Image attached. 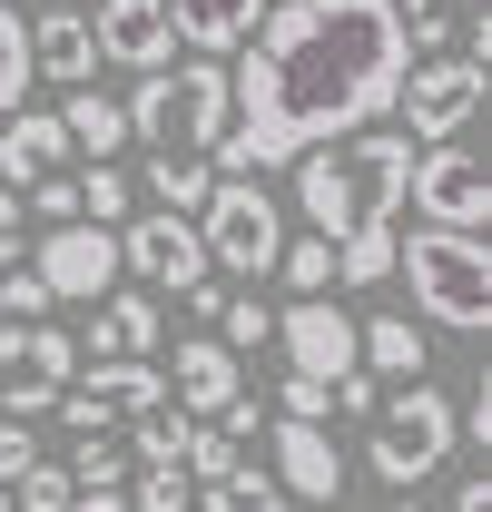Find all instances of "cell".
<instances>
[{"mask_svg":"<svg viewBox=\"0 0 492 512\" xmlns=\"http://www.w3.org/2000/svg\"><path fill=\"white\" fill-rule=\"evenodd\" d=\"M50 168H69L60 109H10V119H0V188H30V178H50Z\"/></svg>","mask_w":492,"mask_h":512,"instance_id":"cell-17","label":"cell"},{"mask_svg":"<svg viewBox=\"0 0 492 512\" xmlns=\"http://www.w3.org/2000/svg\"><path fill=\"white\" fill-rule=\"evenodd\" d=\"M89 30H99V60H119V69H158V60H178L168 0H99V10H89Z\"/></svg>","mask_w":492,"mask_h":512,"instance_id":"cell-15","label":"cell"},{"mask_svg":"<svg viewBox=\"0 0 492 512\" xmlns=\"http://www.w3.org/2000/svg\"><path fill=\"white\" fill-rule=\"evenodd\" d=\"M266 335H276V306H256V296H227V306H217V345H237V355H256Z\"/></svg>","mask_w":492,"mask_h":512,"instance_id":"cell-31","label":"cell"},{"mask_svg":"<svg viewBox=\"0 0 492 512\" xmlns=\"http://www.w3.org/2000/svg\"><path fill=\"white\" fill-rule=\"evenodd\" d=\"M276 414H306V424H325V414H335V394H325L315 375H286V384H276Z\"/></svg>","mask_w":492,"mask_h":512,"instance_id":"cell-34","label":"cell"},{"mask_svg":"<svg viewBox=\"0 0 492 512\" xmlns=\"http://www.w3.org/2000/svg\"><path fill=\"white\" fill-rule=\"evenodd\" d=\"M266 473L286 483V503H335L345 493V453L325 444V424H306V414L266 424Z\"/></svg>","mask_w":492,"mask_h":512,"instance_id":"cell-13","label":"cell"},{"mask_svg":"<svg viewBox=\"0 0 492 512\" xmlns=\"http://www.w3.org/2000/svg\"><path fill=\"white\" fill-rule=\"evenodd\" d=\"M256 20H266V0H168V30H178V50H207V60H227Z\"/></svg>","mask_w":492,"mask_h":512,"instance_id":"cell-19","label":"cell"},{"mask_svg":"<svg viewBox=\"0 0 492 512\" xmlns=\"http://www.w3.org/2000/svg\"><path fill=\"white\" fill-rule=\"evenodd\" d=\"M128 473H138V493H128V512H187V503H197L187 463H128Z\"/></svg>","mask_w":492,"mask_h":512,"instance_id":"cell-29","label":"cell"},{"mask_svg":"<svg viewBox=\"0 0 492 512\" xmlns=\"http://www.w3.org/2000/svg\"><path fill=\"white\" fill-rule=\"evenodd\" d=\"M276 276H286V296H325L335 286V247L325 237H286L276 247Z\"/></svg>","mask_w":492,"mask_h":512,"instance_id":"cell-27","label":"cell"},{"mask_svg":"<svg viewBox=\"0 0 492 512\" xmlns=\"http://www.w3.org/2000/svg\"><path fill=\"white\" fill-rule=\"evenodd\" d=\"M30 276L50 286V306H99V296L119 286V227H99V217H60V227H40Z\"/></svg>","mask_w":492,"mask_h":512,"instance_id":"cell-10","label":"cell"},{"mask_svg":"<svg viewBox=\"0 0 492 512\" xmlns=\"http://www.w3.org/2000/svg\"><path fill=\"white\" fill-rule=\"evenodd\" d=\"M266 345H286V375H315L325 394H335V375H355V316L325 296H286Z\"/></svg>","mask_w":492,"mask_h":512,"instance_id":"cell-12","label":"cell"},{"mask_svg":"<svg viewBox=\"0 0 492 512\" xmlns=\"http://www.w3.org/2000/svg\"><path fill=\"white\" fill-rule=\"evenodd\" d=\"M69 375H79V335H69V325L0 316V404H10V414H50Z\"/></svg>","mask_w":492,"mask_h":512,"instance_id":"cell-8","label":"cell"},{"mask_svg":"<svg viewBox=\"0 0 492 512\" xmlns=\"http://www.w3.org/2000/svg\"><path fill=\"white\" fill-rule=\"evenodd\" d=\"M20 463H40V434H30V414H10V424H0V483H10Z\"/></svg>","mask_w":492,"mask_h":512,"instance_id":"cell-35","label":"cell"},{"mask_svg":"<svg viewBox=\"0 0 492 512\" xmlns=\"http://www.w3.org/2000/svg\"><path fill=\"white\" fill-rule=\"evenodd\" d=\"M463 10H483V0H463Z\"/></svg>","mask_w":492,"mask_h":512,"instance_id":"cell-41","label":"cell"},{"mask_svg":"<svg viewBox=\"0 0 492 512\" xmlns=\"http://www.w3.org/2000/svg\"><path fill=\"white\" fill-rule=\"evenodd\" d=\"M0 512H10V493H0Z\"/></svg>","mask_w":492,"mask_h":512,"instance_id":"cell-42","label":"cell"},{"mask_svg":"<svg viewBox=\"0 0 492 512\" xmlns=\"http://www.w3.org/2000/svg\"><path fill=\"white\" fill-rule=\"evenodd\" d=\"M394 266H404V296L424 306V325H453V335H483L492 325L483 227H414V237H394Z\"/></svg>","mask_w":492,"mask_h":512,"instance_id":"cell-4","label":"cell"},{"mask_svg":"<svg viewBox=\"0 0 492 512\" xmlns=\"http://www.w3.org/2000/svg\"><path fill=\"white\" fill-rule=\"evenodd\" d=\"M197 512H286V483H276V473H266V463H227V473H207V483H197Z\"/></svg>","mask_w":492,"mask_h":512,"instance_id":"cell-22","label":"cell"},{"mask_svg":"<svg viewBox=\"0 0 492 512\" xmlns=\"http://www.w3.org/2000/svg\"><path fill=\"white\" fill-rule=\"evenodd\" d=\"M79 483H69V463H20L10 473V512H60Z\"/></svg>","mask_w":492,"mask_h":512,"instance_id":"cell-30","label":"cell"},{"mask_svg":"<svg viewBox=\"0 0 492 512\" xmlns=\"http://www.w3.org/2000/svg\"><path fill=\"white\" fill-rule=\"evenodd\" d=\"M197 247H207V266H227L237 286H256V276H276V247H286V207L256 188L246 168H217V188L197 197Z\"/></svg>","mask_w":492,"mask_h":512,"instance_id":"cell-6","label":"cell"},{"mask_svg":"<svg viewBox=\"0 0 492 512\" xmlns=\"http://www.w3.org/2000/svg\"><path fill=\"white\" fill-rule=\"evenodd\" d=\"M187 434H197V414H178V404H148V414H128V463H178Z\"/></svg>","mask_w":492,"mask_h":512,"instance_id":"cell-23","label":"cell"},{"mask_svg":"<svg viewBox=\"0 0 492 512\" xmlns=\"http://www.w3.org/2000/svg\"><path fill=\"white\" fill-rule=\"evenodd\" d=\"M60 512H128V483H119V493H69Z\"/></svg>","mask_w":492,"mask_h":512,"instance_id":"cell-38","label":"cell"},{"mask_svg":"<svg viewBox=\"0 0 492 512\" xmlns=\"http://www.w3.org/2000/svg\"><path fill=\"white\" fill-rule=\"evenodd\" d=\"M217 188V158H148V197L158 207H178V217H197V197Z\"/></svg>","mask_w":492,"mask_h":512,"instance_id":"cell-25","label":"cell"},{"mask_svg":"<svg viewBox=\"0 0 492 512\" xmlns=\"http://www.w3.org/2000/svg\"><path fill=\"white\" fill-rule=\"evenodd\" d=\"M10 109H30V20L0 0V119Z\"/></svg>","mask_w":492,"mask_h":512,"instance_id":"cell-26","label":"cell"},{"mask_svg":"<svg viewBox=\"0 0 492 512\" xmlns=\"http://www.w3.org/2000/svg\"><path fill=\"white\" fill-rule=\"evenodd\" d=\"M119 276H138L148 296H187L197 276H217L207 266V247H197V217H178V207H128L119 217Z\"/></svg>","mask_w":492,"mask_h":512,"instance_id":"cell-9","label":"cell"},{"mask_svg":"<svg viewBox=\"0 0 492 512\" xmlns=\"http://www.w3.org/2000/svg\"><path fill=\"white\" fill-rule=\"evenodd\" d=\"M168 325H158V296L148 286H109L99 316H89V355H158Z\"/></svg>","mask_w":492,"mask_h":512,"instance_id":"cell-18","label":"cell"},{"mask_svg":"<svg viewBox=\"0 0 492 512\" xmlns=\"http://www.w3.org/2000/svg\"><path fill=\"white\" fill-rule=\"evenodd\" d=\"M89 69H99V30H89V10L50 0V10L30 20V79H50V89H79Z\"/></svg>","mask_w":492,"mask_h":512,"instance_id":"cell-16","label":"cell"},{"mask_svg":"<svg viewBox=\"0 0 492 512\" xmlns=\"http://www.w3.org/2000/svg\"><path fill=\"white\" fill-rule=\"evenodd\" d=\"M69 483H79V493H119V483H128V444H109V434H79V453H69Z\"/></svg>","mask_w":492,"mask_h":512,"instance_id":"cell-28","label":"cell"},{"mask_svg":"<svg viewBox=\"0 0 492 512\" xmlns=\"http://www.w3.org/2000/svg\"><path fill=\"white\" fill-rule=\"evenodd\" d=\"M227 69V138L217 168H286L345 128H374L404 89V30L384 0H266V20L237 40Z\"/></svg>","mask_w":492,"mask_h":512,"instance_id":"cell-1","label":"cell"},{"mask_svg":"<svg viewBox=\"0 0 492 512\" xmlns=\"http://www.w3.org/2000/svg\"><path fill=\"white\" fill-rule=\"evenodd\" d=\"M20 217H40V227H60V217H79V188H69V168H50V178H30V188H20Z\"/></svg>","mask_w":492,"mask_h":512,"instance_id":"cell-32","label":"cell"},{"mask_svg":"<svg viewBox=\"0 0 492 512\" xmlns=\"http://www.w3.org/2000/svg\"><path fill=\"white\" fill-rule=\"evenodd\" d=\"M60 128H69V148H79V158H119V148H128V109L109 99V89H89V79L69 89Z\"/></svg>","mask_w":492,"mask_h":512,"instance_id":"cell-21","label":"cell"},{"mask_svg":"<svg viewBox=\"0 0 492 512\" xmlns=\"http://www.w3.org/2000/svg\"><path fill=\"white\" fill-rule=\"evenodd\" d=\"M404 197L424 207V227H492V178H483V158H473L463 138H433V148H414V178H404Z\"/></svg>","mask_w":492,"mask_h":512,"instance_id":"cell-11","label":"cell"},{"mask_svg":"<svg viewBox=\"0 0 492 512\" xmlns=\"http://www.w3.org/2000/svg\"><path fill=\"white\" fill-rule=\"evenodd\" d=\"M443 453H453V394H443V384L404 375V394H374V434H365V473L374 483L414 493L424 473H443Z\"/></svg>","mask_w":492,"mask_h":512,"instance_id":"cell-5","label":"cell"},{"mask_svg":"<svg viewBox=\"0 0 492 512\" xmlns=\"http://www.w3.org/2000/svg\"><path fill=\"white\" fill-rule=\"evenodd\" d=\"M355 365H365L374 384L424 375V325H404V316H355Z\"/></svg>","mask_w":492,"mask_h":512,"instance_id":"cell-20","label":"cell"},{"mask_svg":"<svg viewBox=\"0 0 492 512\" xmlns=\"http://www.w3.org/2000/svg\"><path fill=\"white\" fill-rule=\"evenodd\" d=\"M119 109H128V148H148V158H207L227 138V69L207 50L197 60H158V69H138V89Z\"/></svg>","mask_w":492,"mask_h":512,"instance_id":"cell-3","label":"cell"},{"mask_svg":"<svg viewBox=\"0 0 492 512\" xmlns=\"http://www.w3.org/2000/svg\"><path fill=\"white\" fill-rule=\"evenodd\" d=\"M296 168V207H306V227L325 247H345L355 227H394L404 217V178H414V138L404 128H345V138H325L306 158H286Z\"/></svg>","mask_w":492,"mask_h":512,"instance_id":"cell-2","label":"cell"},{"mask_svg":"<svg viewBox=\"0 0 492 512\" xmlns=\"http://www.w3.org/2000/svg\"><path fill=\"white\" fill-rule=\"evenodd\" d=\"M207 424H227L237 444H256V434H266V404H256V394H237V404H227V414H207Z\"/></svg>","mask_w":492,"mask_h":512,"instance_id":"cell-36","label":"cell"},{"mask_svg":"<svg viewBox=\"0 0 492 512\" xmlns=\"http://www.w3.org/2000/svg\"><path fill=\"white\" fill-rule=\"evenodd\" d=\"M315 512H335V503H315Z\"/></svg>","mask_w":492,"mask_h":512,"instance_id":"cell-43","label":"cell"},{"mask_svg":"<svg viewBox=\"0 0 492 512\" xmlns=\"http://www.w3.org/2000/svg\"><path fill=\"white\" fill-rule=\"evenodd\" d=\"M69 188H79V217H99V227H119L128 207H138V188H128V168H119V158H89Z\"/></svg>","mask_w":492,"mask_h":512,"instance_id":"cell-24","label":"cell"},{"mask_svg":"<svg viewBox=\"0 0 492 512\" xmlns=\"http://www.w3.org/2000/svg\"><path fill=\"white\" fill-rule=\"evenodd\" d=\"M453 512H492V483H483V473H473V483L453 493Z\"/></svg>","mask_w":492,"mask_h":512,"instance_id":"cell-39","label":"cell"},{"mask_svg":"<svg viewBox=\"0 0 492 512\" xmlns=\"http://www.w3.org/2000/svg\"><path fill=\"white\" fill-rule=\"evenodd\" d=\"M394 512H424V503H404V493H394Z\"/></svg>","mask_w":492,"mask_h":512,"instance_id":"cell-40","label":"cell"},{"mask_svg":"<svg viewBox=\"0 0 492 512\" xmlns=\"http://www.w3.org/2000/svg\"><path fill=\"white\" fill-rule=\"evenodd\" d=\"M158 375H168V404H178V414H197V424H207V414H227V404L246 394L237 345H217V335H187V345L158 365Z\"/></svg>","mask_w":492,"mask_h":512,"instance_id":"cell-14","label":"cell"},{"mask_svg":"<svg viewBox=\"0 0 492 512\" xmlns=\"http://www.w3.org/2000/svg\"><path fill=\"white\" fill-rule=\"evenodd\" d=\"M0 316H50V286L30 266H0Z\"/></svg>","mask_w":492,"mask_h":512,"instance_id":"cell-33","label":"cell"},{"mask_svg":"<svg viewBox=\"0 0 492 512\" xmlns=\"http://www.w3.org/2000/svg\"><path fill=\"white\" fill-rule=\"evenodd\" d=\"M483 69L473 50H424V60H404V89H394V109H404V138L433 148V138H463V128L483 119Z\"/></svg>","mask_w":492,"mask_h":512,"instance_id":"cell-7","label":"cell"},{"mask_svg":"<svg viewBox=\"0 0 492 512\" xmlns=\"http://www.w3.org/2000/svg\"><path fill=\"white\" fill-rule=\"evenodd\" d=\"M20 227H30V217H20V188H0V266L20 256Z\"/></svg>","mask_w":492,"mask_h":512,"instance_id":"cell-37","label":"cell"},{"mask_svg":"<svg viewBox=\"0 0 492 512\" xmlns=\"http://www.w3.org/2000/svg\"><path fill=\"white\" fill-rule=\"evenodd\" d=\"M187 512H197V503H187Z\"/></svg>","mask_w":492,"mask_h":512,"instance_id":"cell-44","label":"cell"}]
</instances>
